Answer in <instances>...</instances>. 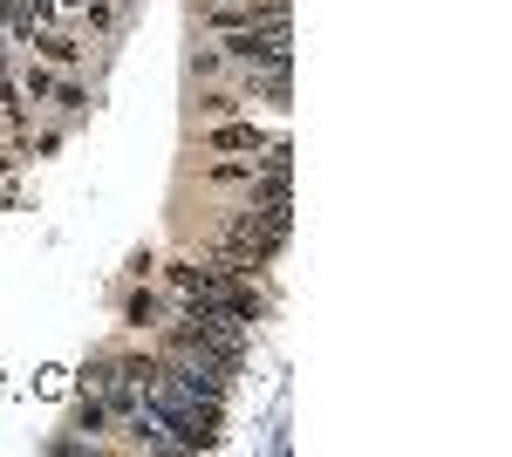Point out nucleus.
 Here are the masks:
<instances>
[{"label": "nucleus", "mask_w": 512, "mask_h": 457, "mask_svg": "<svg viewBox=\"0 0 512 457\" xmlns=\"http://www.w3.org/2000/svg\"><path fill=\"white\" fill-rule=\"evenodd\" d=\"M158 294H130V301H123V321H130V328H158Z\"/></svg>", "instance_id": "obj_7"}, {"label": "nucleus", "mask_w": 512, "mask_h": 457, "mask_svg": "<svg viewBox=\"0 0 512 457\" xmlns=\"http://www.w3.org/2000/svg\"><path fill=\"white\" fill-rule=\"evenodd\" d=\"M21 96H28V103H62V110H82V103H89L82 82H69L62 69H48V62H28V69H21Z\"/></svg>", "instance_id": "obj_2"}, {"label": "nucleus", "mask_w": 512, "mask_h": 457, "mask_svg": "<svg viewBox=\"0 0 512 457\" xmlns=\"http://www.w3.org/2000/svg\"><path fill=\"white\" fill-rule=\"evenodd\" d=\"M205 151H267V130H260V123H253V116H226V123H212V130H205Z\"/></svg>", "instance_id": "obj_3"}, {"label": "nucleus", "mask_w": 512, "mask_h": 457, "mask_svg": "<svg viewBox=\"0 0 512 457\" xmlns=\"http://www.w3.org/2000/svg\"><path fill=\"white\" fill-rule=\"evenodd\" d=\"M28 48H35V62H48V69H82V62H89V48H82L76 35H62V28L28 35Z\"/></svg>", "instance_id": "obj_4"}, {"label": "nucleus", "mask_w": 512, "mask_h": 457, "mask_svg": "<svg viewBox=\"0 0 512 457\" xmlns=\"http://www.w3.org/2000/svg\"><path fill=\"white\" fill-rule=\"evenodd\" d=\"M110 423H117V410H110V403H103L96 389H82V403H76V417H69V430H82V437L96 444V437H103Z\"/></svg>", "instance_id": "obj_5"}, {"label": "nucleus", "mask_w": 512, "mask_h": 457, "mask_svg": "<svg viewBox=\"0 0 512 457\" xmlns=\"http://www.w3.org/2000/svg\"><path fill=\"white\" fill-rule=\"evenodd\" d=\"M164 280L185 294V301L198 307H219V314H233L239 328H253L260 314H267V301H260V287H253V273L226 267L219 253H205V260H171L164 267Z\"/></svg>", "instance_id": "obj_1"}, {"label": "nucleus", "mask_w": 512, "mask_h": 457, "mask_svg": "<svg viewBox=\"0 0 512 457\" xmlns=\"http://www.w3.org/2000/svg\"><path fill=\"white\" fill-rule=\"evenodd\" d=\"M246 110V96H233V89H205V96H198V116H205V123H226V116H239Z\"/></svg>", "instance_id": "obj_6"}, {"label": "nucleus", "mask_w": 512, "mask_h": 457, "mask_svg": "<svg viewBox=\"0 0 512 457\" xmlns=\"http://www.w3.org/2000/svg\"><path fill=\"white\" fill-rule=\"evenodd\" d=\"M205 185H253V164H212V171H205Z\"/></svg>", "instance_id": "obj_8"}]
</instances>
